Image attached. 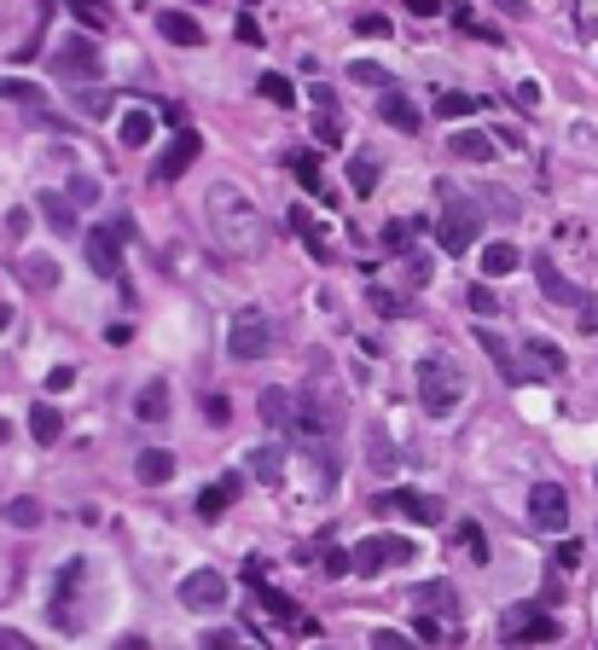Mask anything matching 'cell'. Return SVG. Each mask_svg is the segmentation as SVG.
<instances>
[{"instance_id": "6da1fadb", "label": "cell", "mask_w": 598, "mask_h": 650, "mask_svg": "<svg viewBox=\"0 0 598 650\" xmlns=\"http://www.w3.org/2000/svg\"><path fill=\"white\" fill-rule=\"evenodd\" d=\"M203 216H210V232L227 256H262L268 250V221L262 210L232 187V180H216L210 192H203Z\"/></svg>"}, {"instance_id": "7a4b0ae2", "label": "cell", "mask_w": 598, "mask_h": 650, "mask_svg": "<svg viewBox=\"0 0 598 650\" xmlns=\"http://www.w3.org/2000/svg\"><path fill=\"white\" fill-rule=\"evenodd\" d=\"M465 396H471V378H465L454 360H441V354L419 360V401H425L430 419H454V407Z\"/></svg>"}, {"instance_id": "3957f363", "label": "cell", "mask_w": 598, "mask_h": 650, "mask_svg": "<svg viewBox=\"0 0 598 650\" xmlns=\"http://www.w3.org/2000/svg\"><path fill=\"white\" fill-rule=\"evenodd\" d=\"M412 558H419V546H412L407 534H367L349 552V569L360 581H372V576H383V569H407Z\"/></svg>"}, {"instance_id": "277c9868", "label": "cell", "mask_w": 598, "mask_h": 650, "mask_svg": "<svg viewBox=\"0 0 598 650\" xmlns=\"http://www.w3.org/2000/svg\"><path fill=\"white\" fill-rule=\"evenodd\" d=\"M122 239H134V221L117 216V221H99L82 232V256H88V268L99 279H117L122 273Z\"/></svg>"}, {"instance_id": "5b68a950", "label": "cell", "mask_w": 598, "mask_h": 650, "mask_svg": "<svg viewBox=\"0 0 598 650\" xmlns=\"http://www.w3.org/2000/svg\"><path fill=\"white\" fill-rule=\"evenodd\" d=\"M482 239V221H477V210L465 203L454 187H441V221H436V244L448 250V256H465Z\"/></svg>"}, {"instance_id": "8992f818", "label": "cell", "mask_w": 598, "mask_h": 650, "mask_svg": "<svg viewBox=\"0 0 598 650\" xmlns=\"http://www.w3.org/2000/svg\"><path fill=\"white\" fill-rule=\"evenodd\" d=\"M268 349H273V320L262 308H245V314L227 326V354L232 360H262Z\"/></svg>"}, {"instance_id": "52a82bcc", "label": "cell", "mask_w": 598, "mask_h": 650, "mask_svg": "<svg viewBox=\"0 0 598 650\" xmlns=\"http://www.w3.org/2000/svg\"><path fill=\"white\" fill-rule=\"evenodd\" d=\"M175 598H180L192 616H216V610L227 604V576H221V569H192V576H180Z\"/></svg>"}, {"instance_id": "ba28073f", "label": "cell", "mask_w": 598, "mask_h": 650, "mask_svg": "<svg viewBox=\"0 0 598 650\" xmlns=\"http://www.w3.org/2000/svg\"><path fill=\"white\" fill-rule=\"evenodd\" d=\"M529 517H535V529L564 534V529H569V493H564L558 482H535V488H529Z\"/></svg>"}, {"instance_id": "9c48e42d", "label": "cell", "mask_w": 598, "mask_h": 650, "mask_svg": "<svg viewBox=\"0 0 598 650\" xmlns=\"http://www.w3.org/2000/svg\"><path fill=\"white\" fill-rule=\"evenodd\" d=\"M53 70L64 76V82H82V76L93 82V76H99V41H88V36H70V41L59 47V53H53Z\"/></svg>"}, {"instance_id": "30bf717a", "label": "cell", "mask_w": 598, "mask_h": 650, "mask_svg": "<svg viewBox=\"0 0 598 650\" xmlns=\"http://www.w3.org/2000/svg\"><path fill=\"white\" fill-rule=\"evenodd\" d=\"M372 511H401V517H412V523H425V529H436V523H441V500H436V493H419V488H396V493H383V500H378Z\"/></svg>"}, {"instance_id": "8fae6325", "label": "cell", "mask_w": 598, "mask_h": 650, "mask_svg": "<svg viewBox=\"0 0 598 650\" xmlns=\"http://www.w3.org/2000/svg\"><path fill=\"white\" fill-rule=\"evenodd\" d=\"M198 151H203V140L192 134V128H187V134H175V146H169L163 158H158V169H151V180H158V187H175V180H180V174H187V169L198 163Z\"/></svg>"}, {"instance_id": "7c38bea8", "label": "cell", "mask_w": 598, "mask_h": 650, "mask_svg": "<svg viewBox=\"0 0 598 650\" xmlns=\"http://www.w3.org/2000/svg\"><path fill=\"white\" fill-rule=\"evenodd\" d=\"M506 633H511V644H552L558 639V621L546 616V604H540V610H517L506 621Z\"/></svg>"}, {"instance_id": "4fadbf2b", "label": "cell", "mask_w": 598, "mask_h": 650, "mask_svg": "<svg viewBox=\"0 0 598 650\" xmlns=\"http://www.w3.org/2000/svg\"><path fill=\"white\" fill-rule=\"evenodd\" d=\"M535 279H540V297H546V302H564V308H581V302H587L581 284H576V279H564L552 262H546V256L535 262Z\"/></svg>"}, {"instance_id": "5bb4252c", "label": "cell", "mask_w": 598, "mask_h": 650, "mask_svg": "<svg viewBox=\"0 0 598 650\" xmlns=\"http://www.w3.org/2000/svg\"><path fill=\"white\" fill-rule=\"evenodd\" d=\"M383 99H378V117L389 122V128H401V134H419V106H412V99L389 82V88H378Z\"/></svg>"}, {"instance_id": "9a60e30c", "label": "cell", "mask_w": 598, "mask_h": 650, "mask_svg": "<svg viewBox=\"0 0 598 650\" xmlns=\"http://www.w3.org/2000/svg\"><path fill=\"white\" fill-rule=\"evenodd\" d=\"M256 407H262L268 430H291L297 424V396H291V389H279V383H268L262 396H256Z\"/></svg>"}, {"instance_id": "2e32d148", "label": "cell", "mask_w": 598, "mask_h": 650, "mask_svg": "<svg viewBox=\"0 0 598 650\" xmlns=\"http://www.w3.org/2000/svg\"><path fill=\"white\" fill-rule=\"evenodd\" d=\"M360 436H367V464H372V471H378V477H383V471H396L401 453H396V441H389L383 419H367V430H360Z\"/></svg>"}, {"instance_id": "e0dca14e", "label": "cell", "mask_w": 598, "mask_h": 650, "mask_svg": "<svg viewBox=\"0 0 598 650\" xmlns=\"http://www.w3.org/2000/svg\"><path fill=\"white\" fill-rule=\"evenodd\" d=\"M175 471H180V459H175L169 448H146V453L134 459V477H140L146 488H163V482H175Z\"/></svg>"}, {"instance_id": "ac0fdd59", "label": "cell", "mask_w": 598, "mask_h": 650, "mask_svg": "<svg viewBox=\"0 0 598 650\" xmlns=\"http://www.w3.org/2000/svg\"><path fill=\"white\" fill-rule=\"evenodd\" d=\"M158 30L175 41V47H203V23L192 12H180V7H163L158 12Z\"/></svg>"}, {"instance_id": "d6986e66", "label": "cell", "mask_w": 598, "mask_h": 650, "mask_svg": "<svg viewBox=\"0 0 598 650\" xmlns=\"http://www.w3.org/2000/svg\"><path fill=\"white\" fill-rule=\"evenodd\" d=\"M82 576H88L82 563H64V569H59V587H53V621H59L64 633L76 628V616H70V598H76V587H82Z\"/></svg>"}, {"instance_id": "ffe728a7", "label": "cell", "mask_w": 598, "mask_h": 650, "mask_svg": "<svg viewBox=\"0 0 598 650\" xmlns=\"http://www.w3.org/2000/svg\"><path fill=\"white\" fill-rule=\"evenodd\" d=\"M36 203H41V216H47V227H53L59 239H76V232H82V227H76V203L64 192H41Z\"/></svg>"}, {"instance_id": "44dd1931", "label": "cell", "mask_w": 598, "mask_h": 650, "mask_svg": "<svg viewBox=\"0 0 598 650\" xmlns=\"http://www.w3.org/2000/svg\"><path fill=\"white\" fill-rule=\"evenodd\" d=\"M448 151L459 163H494V140L477 134V128H459V134H448Z\"/></svg>"}, {"instance_id": "7402d4cb", "label": "cell", "mask_w": 598, "mask_h": 650, "mask_svg": "<svg viewBox=\"0 0 598 650\" xmlns=\"http://www.w3.org/2000/svg\"><path fill=\"white\" fill-rule=\"evenodd\" d=\"M524 360L535 367V378H558V372L569 367L564 349H558V343H546V337H529V343H524Z\"/></svg>"}, {"instance_id": "603a6c76", "label": "cell", "mask_w": 598, "mask_h": 650, "mask_svg": "<svg viewBox=\"0 0 598 650\" xmlns=\"http://www.w3.org/2000/svg\"><path fill=\"white\" fill-rule=\"evenodd\" d=\"M134 412H140V424H169V383H163V378H151V383L140 389Z\"/></svg>"}, {"instance_id": "cb8c5ba5", "label": "cell", "mask_w": 598, "mask_h": 650, "mask_svg": "<svg viewBox=\"0 0 598 650\" xmlns=\"http://www.w3.org/2000/svg\"><path fill=\"white\" fill-rule=\"evenodd\" d=\"M151 134H158L151 111H140V106H134V111H122V117H117V140H122V146H146Z\"/></svg>"}, {"instance_id": "d4e9b609", "label": "cell", "mask_w": 598, "mask_h": 650, "mask_svg": "<svg viewBox=\"0 0 598 650\" xmlns=\"http://www.w3.org/2000/svg\"><path fill=\"white\" fill-rule=\"evenodd\" d=\"M250 477L256 482H279L285 477V448H279V441H262V448L250 453Z\"/></svg>"}, {"instance_id": "484cf974", "label": "cell", "mask_w": 598, "mask_h": 650, "mask_svg": "<svg viewBox=\"0 0 598 650\" xmlns=\"http://www.w3.org/2000/svg\"><path fill=\"white\" fill-rule=\"evenodd\" d=\"M23 284H30V291H53V284H59V262H53V256H23Z\"/></svg>"}, {"instance_id": "4316f807", "label": "cell", "mask_w": 598, "mask_h": 650, "mask_svg": "<svg viewBox=\"0 0 598 650\" xmlns=\"http://www.w3.org/2000/svg\"><path fill=\"white\" fill-rule=\"evenodd\" d=\"M378 158H372V151H360V158H349V187H355V198H372L378 192Z\"/></svg>"}, {"instance_id": "83f0119b", "label": "cell", "mask_w": 598, "mask_h": 650, "mask_svg": "<svg viewBox=\"0 0 598 650\" xmlns=\"http://www.w3.org/2000/svg\"><path fill=\"white\" fill-rule=\"evenodd\" d=\"M30 436L41 441V448H53V441L64 436V412H59V407H47V401H41V407L30 412Z\"/></svg>"}, {"instance_id": "f1b7e54d", "label": "cell", "mask_w": 598, "mask_h": 650, "mask_svg": "<svg viewBox=\"0 0 598 650\" xmlns=\"http://www.w3.org/2000/svg\"><path fill=\"white\" fill-rule=\"evenodd\" d=\"M0 517H7V523L12 529H41V500H30V493H18V500H7V506H0Z\"/></svg>"}, {"instance_id": "f546056e", "label": "cell", "mask_w": 598, "mask_h": 650, "mask_svg": "<svg viewBox=\"0 0 598 650\" xmlns=\"http://www.w3.org/2000/svg\"><path fill=\"white\" fill-rule=\"evenodd\" d=\"M517 262H524V256H517V244H506V239L482 250V273H488V279H506Z\"/></svg>"}, {"instance_id": "4dcf8cb0", "label": "cell", "mask_w": 598, "mask_h": 650, "mask_svg": "<svg viewBox=\"0 0 598 650\" xmlns=\"http://www.w3.org/2000/svg\"><path fill=\"white\" fill-rule=\"evenodd\" d=\"M64 198L76 203V210H93V203L106 198V187H99L93 174H82V169H76V174H70V187H64Z\"/></svg>"}, {"instance_id": "1f68e13d", "label": "cell", "mask_w": 598, "mask_h": 650, "mask_svg": "<svg viewBox=\"0 0 598 650\" xmlns=\"http://www.w3.org/2000/svg\"><path fill=\"white\" fill-rule=\"evenodd\" d=\"M70 99H76V111L82 117H111L117 111V99L106 88H70Z\"/></svg>"}, {"instance_id": "d6a6232c", "label": "cell", "mask_w": 598, "mask_h": 650, "mask_svg": "<svg viewBox=\"0 0 598 650\" xmlns=\"http://www.w3.org/2000/svg\"><path fill=\"white\" fill-rule=\"evenodd\" d=\"M256 88H262V99H273L279 111H291V106H297V88H291V76H279V70H268Z\"/></svg>"}, {"instance_id": "836d02e7", "label": "cell", "mask_w": 598, "mask_h": 650, "mask_svg": "<svg viewBox=\"0 0 598 650\" xmlns=\"http://www.w3.org/2000/svg\"><path fill=\"white\" fill-rule=\"evenodd\" d=\"M349 82L355 88H389V70L378 59H349Z\"/></svg>"}, {"instance_id": "e575fe53", "label": "cell", "mask_w": 598, "mask_h": 650, "mask_svg": "<svg viewBox=\"0 0 598 650\" xmlns=\"http://www.w3.org/2000/svg\"><path fill=\"white\" fill-rule=\"evenodd\" d=\"M64 7L76 12V23H88V30H106V23H111V7H106V0H64Z\"/></svg>"}, {"instance_id": "d590c367", "label": "cell", "mask_w": 598, "mask_h": 650, "mask_svg": "<svg viewBox=\"0 0 598 650\" xmlns=\"http://www.w3.org/2000/svg\"><path fill=\"white\" fill-rule=\"evenodd\" d=\"M471 111H477L471 93H441V99H436V117H441V122H459V117H471Z\"/></svg>"}, {"instance_id": "8d00e7d4", "label": "cell", "mask_w": 598, "mask_h": 650, "mask_svg": "<svg viewBox=\"0 0 598 650\" xmlns=\"http://www.w3.org/2000/svg\"><path fill=\"white\" fill-rule=\"evenodd\" d=\"M291 227L302 232V244H308V250H315V256H326V239H320V221H315V216H308V210H302V203H297V210H291Z\"/></svg>"}, {"instance_id": "74e56055", "label": "cell", "mask_w": 598, "mask_h": 650, "mask_svg": "<svg viewBox=\"0 0 598 650\" xmlns=\"http://www.w3.org/2000/svg\"><path fill=\"white\" fill-rule=\"evenodd\" d=\"M227 506H232V500H227V493H221V482H210V488L198 493V517H203V523H216V517H221Z\"/></svg>"}, {"instance_id": "f35d334b", "label": "cell", "mask_w": 598, "mask_h": 650, "mask_svg": "<svg viewBox=\"0 0 598 650\" xmlns=\"http://www.w3.org/2000/svg\"><path fill=\"white\" fill-rule=\"evenodd\" d=\"M203 419H210V430H227L232 424V401L227 396H210V401H203Z\"/></svg>"}, {"instance_id": "ab89813d", "label": "cell", "mask_w": 598, "mask_h": 650, "mask_svg": "<svg viewBox=\"0 0 598 650\" xmlns=\"http://www.w3.org/2000/svg\"><path fill=\"white\" fill-rule=\"evenodd\" d=\"M454 23H459V30H471V36H482V41H500V30H488V23L477 12H465V7H454Z\"/></svg>"}, {"instance_id": "60d3db41", "label": "cell", "mask_w": 598, "mask_h": 650, "mask_svg": "<svg viewBox=\"0 0 598 650\" xmlns=\"http://www.w3.org/2000/svg\"><path fill=\"white\" fill-rule=\"evenodd\" d=\"M291 169H297V180H302L308 192H320V198H326V180H320V163H315V158H297Z\"/></svg>"}, {"instance_id": "b9f144b4", "label": "cell", "mask_w": 598, "mask_h": 650, "mask_svg": "<svg viewBox=\"0 0 598 650\" xmlns=\"http://www.w3.org/2000/svg\"><path fill=\"white\" fill-rule=\"evenodd\" d=\"M419 598H425V604H430V610H454V598H459V592H454L448 581H430V587H425Z\"/></svg>"}, {"instance_id": "7bdbcfd3", "label": "cell", "mask_w": 598, "mask_h": 650, "mask_svg": "<svg viewBox=\"0 0 598 650\" xmlns=\"http://www.w3.org/2000/svg\"><path fill=\"white\" fill-rule=\"evenodd\" d=\"M477 308V314H494V308H500V297H494V284H471V297H465Z\"/></svg>"}, {"instance_id": "ee69618b", "label": "cell", "mask_w": 598, "mask_h": 650, "mask_svg": "<svg viewBox=\"0 0 598 650\" xmlns=\"http://www.w3.org/2000/svg\"><path fill=\"white\" fill-rule=\"evenodd\" d=\"M459 534H465V546H471V558H477V563H488V540H482V529H477V523H465Z\"/></svg>"}, {"instance_id": "f6af8a7d", "label": "cell", "mask_w": 598, "mask_h": 650, "mask_svg": "<svg viewBox=\"0 0 598 650\" xmlns=\"http://www.w3.org/2000/svg\"><path fill=\"white\" fill-rule=\"evenodd\" d=\"M407 284H412V291H425V284H430V262H425V256H412V262H407Z\"/></svg>"}, {"instance_id": "bcb514c9", "label": "cell", "mask_w": 598, "mask_h": 650, "mask_svg": "<svg viewBox=\"0 0 598 650\" xmlns=\"http://www.w3.org/2000/svg\"><path fill=\"white\" fill-rule=\"evenodd\" d=\"M47 389H53V396H64V389H76V367H53V372H47Z\"/></svg>"}, {"instance_id": "7dc6e473", "label": "cell", "mask_w": 598, "mask_h": 650, "mask_svg": "<svg viewBox=\"0 0 598 650\" xmlns=\"http://www.w3.org/2000/svg\"><path fill=\"white\" fill-rule=\"evenodd\" d=\"M383 244H389V250H407V244H412V221H396V227L383 232Z\"/></svg>"}, {"instance_id": "c3c4849f", "label": "cell", "mask_w": 598, "mask_h": 650, "mask_svg": "<svg viewBox=\"0 0 598 650\" xmlns=\"http://www.w3.org/2000/svg\"><path fill=\"white\" fill-rule=\"evenodd\" d=\"M581 552H587L581 540H564V546H558V563H564V569H576V563H581Z\"/></svg>"}, {"instance_id": "681fc988", "label": "cell", "mask_w": 598, "mask_h": 650, "mask_svg": "<svg viewBox=\"0 0 598 650\" xmlns=\"http://www.w3.org/2000/svg\"><path fill=\"white\" fill-rule=\"evenodd\" d=\"M372 644H378V650H401V644H407V633H396V628H378V633H372Z\"/></svg>"}, {"instance_id": "f907efd6", "label": "cell", "mask_w": 598, "mask_h": 650, "mask_svg": "<svg viewBox=\"0 0 598 650\" xmlns=\"http://www.w3.org/2000/svg\"><path fill=\"white\" fill-rule=\"evenodd\" d=\"M360 36H389V18H378V12H367V18H360Z\"/></svg>"}, {"instance_id": "816d5d0a", "label": "cell", "mask_w": 598, "mask_h": 650, "mask_svg": "<svg viewBox=\"0 0 598 650\" xmlns=\"http://www.w3.org/2000/svg\"><path fill=\"white\" fill-rule=\"evenodd\" d=\"M587 337H598V302H581V320H576Z\"/></svg>"}, {"instance_id": "f5cc1de1", "label": "cell", "mask_w": 598, "mask_h": 650, "mask_svg": "<svg viewBox=\"0 0 598 650\" xmlns=\"http://www.w3.org/2000/svg\"><path fill=\"white\" fill-rule=\"evenodd\" d=\"M239 41H245V47H262V30H256V18H239Z\"/></svg>"}, {"instance_id": "db71d44e", "label": "cell", "mask_w": 598, "mask_h": 650, "mask_svg": "<svg viewBox=\"0 0 598 650\" xmlns=\"http://www.w3.org/2000/svg\"><path fill=\"white\" fill-rule=\"evenodd\" d=\"M7 232H12V239H23V232H30V210H12L7 216Z\"/></svg>"}, {"instance_id": "11a10c76", "label": "cell", "mask_w": 598, "mask_h": 650, "mask_svg": "<svg viewBox=\"0 0 598 650\" xmlns=\"http://www.w3.org/2000/svg\"><path fill=\"white\" fill-rule=\"evenodd\" d=\"M407 12H412V18H436L441 0H407Z\"/></svg>"}, {"instance_id": "9f6ffc18", "label": "cell", "mask_w": 598, "mask_h": 650, "mask_svg": "<svg viewBox=\"0 0 598 650\" xmlns=\"http://www.w3.org/2000/svg\"><path fill=\"white\" fill-rule=\"evenodd\" d=\"M517 106H540V82H517Z\"/></svg>"}, {"instance_id": "6f0895ef", "label": "cell", "mask_w": 598, "mask_h": 650, "mask_svg": "<svg viewBox=\"0 0 598 650\" xmlns=\"http://www.w3.org/2000/svg\"><path fill=\"white\" fill-rule=\"evenodd\" d=\"M326 576H349V552H326Z\"/></svg>"}, {"instance_id": "680465c9", "label": "cell", "mask_w": 598, "mask_h": 650, "mask_svg": "<svg viewBox=\"0 0 598 650\" xmlns=\"http://www.w3.org/2000/svg\"><path fill=\"white\" fill-rule=\"evenodd\" d=\"M221 493H227V500H239V493H245V477H239V471L221 477Z\"/></svg>"}, {"instance_id": "91938a15", "label": "cell", "mask_w": 598, "mask_h": 650, "mask_svg": "<svg viewBox=\"0 0 598 650\" xmlns=\"http://www.w3.org/2000/svg\"><path fill=\"white\" fill-rule=\"evenodd\" d=\"M18 644H30V639H23V633H7V628H0V650H18Z\"/></svg>"}, {"instance_id": "94428289", "label": "cell", "mask_w": 598, "mask_h": 650, "mask_svg": "<svg viewBox=\"0 0 598 650\" xmlns=\"http://www.w3.org/2000/svg\"><path fill=\"white\" fill-rule=\"evenodd\" d=\"M494 7H506L511 18H529V7H524V0H494Z\"/></svg>"}, {"instance_id": "6125c7cd", "label": "cell", "mask_w": 598, "mask_h": 650, "mask_svg": "<svg viewBox=\"0 0 598 650\" xmlns=\"http://www.w3.org/2000/svg\"><path fill=\"white\" fill-rule=\"evenodd\" d=\"M7 326H12V308H7V302H0V331H7Z\"/></svg>"}, {"instance_id": "be15d7a7", "label": "cell", "mask_w": 598, "mask_h": 650, "mask_svg": "<svg viewBox=\"0 0 598 650\" xmlns=\"http://www.w3.org/2000/svg\"><path fill=\"white\" fill-rule=\"evenodd\" d=\"M0 441H7V424H0Z\"/></svg>"}, {"instance_id": "e7e4bbea", "label": "cell", "mask_w": 598, "mask_h": 650, "mask_svg": "<svg viewBox=\"0 0 598 650\" xmlns=\"http://www.w3.org/2000/svg\"><path fill=\"white\" fill-rule=\"evenodd\" d=\"M250 7H256V0H250Z\"/></svg>"}]
</instances>
